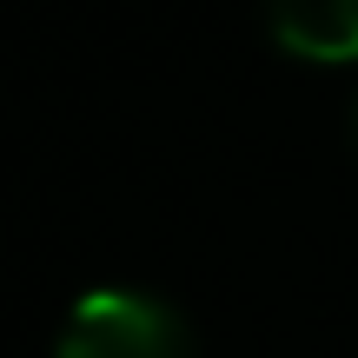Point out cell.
Returning <instances> with one entry per match:
<instances>
[{
    "instance_id": "1",
    "label": "cell",
    "mask_w": 358,
    "mask_h": 358,
    "mask_svg": "<svg viewBox=\"0 0 358 358\" xmlns=\"http://www.w3.org/2000/svg\"><path fill=\"white\" fill-rule=\"evenodd\" d=\"M53 358H192V325L140 285H100L66 312Z\"/></svg>"
},
{
    "instance_id": "2",
    "label": "cell",
    "mask_w": 358,
    "mask_h": 358,
    "mask_svg": "<svg viewBox=\"0 0 358 358\" xmlns=\"http://www.w3.org/2000/svg\"><path fill=\"white\" fill-rule=\"evenodd\" d=\"M266 27L299 60H358V0H266Z\"/></svg>"
},
{
    "instance_id": "3",
    "label": "cell",
    "mask_w": 358,
    "mask_h": 358,
    "mask_svg": "<svg viewBox=\"0 0 358 358\" xmlns=\"http://www.w3.org/2000/svg\"><path fill=\"white\" fill-rule=\"evenodd\" d=\"M352 146H358V106H352Z\"/></svg>"
}]
</instances>
